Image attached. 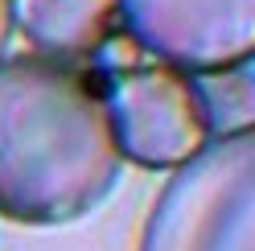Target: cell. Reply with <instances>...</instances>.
<instances>
[{
    "label": "cell",
    "mask_w": 255,
    "mask_h": 251,
    "mask_svg": "<svg viewBox=\"0 0 255 251\" xmlns=\"http://www.w3.org/2000/svg\"><path fill=\"white\" fill-rule=\"evenodd\" d=\"M120 156L140 169H177L214 136L194 78L173 66L99 70Z\"/></svg>",
    "instance_id": "obj_3"
},
{
    "label": "cell",
    "mask_w": 255,
    "mask_h": 251,
    "mask_svg": "<svg viewBox=\"0 0 255 251\" xmlns=\"http://www.w3.org/2000/svg\"><path fill=\"white\" fill-rule=\"evenodd\" d=\"M120 25L136 50L194 78L255 58V0H120Z\"/></svg>",
    "instance_id": "obj_4"
},
{
    "label": "cell",
    "mask_w": 255,
    "mask_h": 251,
    "mask_svg": "<svg viewBox=\"0 0 255 251\" xmlns=\"http://www.w3.org/2000/svg\"><path fill=\"white\" fill-rule=\"evenodd\" d=\"M140 251H255V120L214 132L152 198Z\"/></svg>",
    "instance_id": "obj_2"
},
{
    "label": "cell",
    "mask_w": 255,
    "mask_h": 251,
    "mask_svg": "<svg viewBox=\"0 0 255 251\" xmlns=\"http://www.w3.org/2000/svg\"><path fill=\"white\" fill-rule=\"evenodd\" d=\"M12 21L45 58L78 62L111 41L120 0H12Z\"/></svg>",
    "instance_id": "obj_5"
},
{
    "label": "cell",
    "mask_w": 255,
    "mask_h": 251,
    "mask_svg": "<svg viewBox=\"0 0 255 251\" xmlns=\"http://www.w3.org/2000/svg\"><path fill=\"white\" fill-rule=\"evenodd\" d=\"M198 95L206 103L214 132H231L255 120V74L251 70H218L194 78Z\"/></svg>",
    "instance_id": "obj_6"
},
{
    "label": "cell",
    "mask_w": 255,
    "mask_h": 251,
    "mask_svg": "<svg viewBox=\"0 0 255 251\" xmlns=\"http://www.w3.org/2000/svg\"><path fill=\"white\" fill-rule=\"evenodd\" d=\"M17 21H12V0H0V62H4V50H8V37Z\"/></svg>",
    "instance_id": "obj_7"
},
{
    "label": "cell",
    "mask_w": 255,
    "mask_h": 251,
    "mask_svg": "<svg viewBox=\"0 0 255 251\" xmlns=\"http://www.w3.org/2000/svg\"><path fill=\"white\" fill-rule=\"evenodd\" d=\"M120 144L99 74L17 54L0 62V214L58 227L91 214L120 181Z\"/></svg>",
    "instance_id": "obj_1"
}]
</instances>
